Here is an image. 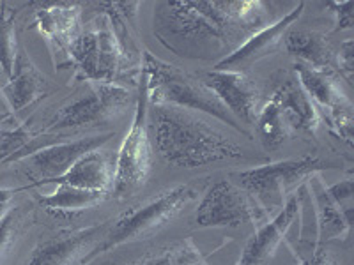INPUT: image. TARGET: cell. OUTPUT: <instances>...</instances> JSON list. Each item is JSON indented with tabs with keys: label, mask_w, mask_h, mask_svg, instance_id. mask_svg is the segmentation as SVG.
<instances>
[{
	"label": "cell",
	"mask_w": 354,
	"mask_h": 265,
	"mask_svg": "<svg viewBox=\"0 0 354 265\" xmlns=\"http://www.w3.org/2000/svg\"><path fill=\"white\" fill-rule=\"evenodd\" d=\"M202 84L232 113L236 121L246 126H255L259 113V90L245 72L213 69L205 72Z\"/></svg>",
	"instance_id": "13"
},
{
	"label": "cell",
	"mask_w": 354,
	"mask_h": 265,
	"mask_svg": "<svg viewBox=\"0 0 354 265\" xmlns=\"http://www.w3.org/2000/svg\"><path fill=\"white\" fill-rule=\"evenodd\" d=\"M147 121H149L147 85H145V77L140 75L131 128L122 140L115 159V172H113V182L112 189H110L113 197L124 198L137 193L149 177L151 165H153V150H151Z\"/></svg>",
	"instance_id": "6"
},
{
	"label": "cell",
	"mask_w": 354,
	"mask_h": 265,
	"mask_svg": "<svg viewBox=\"0 0 354 265\" xmlns=\"http://www.w3.org/2000/svg\"><path fill=\"white\" fill-rule=\"evenodd\" d=\"M301 265H340L337 258L324 246H315L306 257H301Z\"/></svg>",
	"instance_id": "31"
},
{
	"label": "cell",
	"mask_w": 354,
	"mask_h": 265,
	"mask_svg": "<svg viewBox=\"0 0 354 265\" xmlns=\"http://www.w3.org/2000/svg\"><path fill=\"white\" fill-rule=\"evenodd\" d=\"M106 193L103 191H91V189L75 188L68 184H57L53 193L39 198V204L46 207L50 213H82V210L93 209L105 200Z\"/></svg>",
	"instance_id": "22"
},
{
	"label": "cell",
	"mask_w": 354,
	"mask_h": 265,
	"mask_svg": "<svg viewBox=\"0 0 354 265\" xmlns=\"http://www.w3.org/2000/svg\"><path fill=\"white\" fill-rule=\"evenodd\" d=\"M268 214L252 195L230 181H220L207 189L195 213V223L202 228L241 226L257 223Z\"/></svg>",
	"instance_id": "9"
},
{
	"label": "cell",
	"mask_w": 354,
	"mask_h": 265,
	"mask_svg": "<svg viewBox=\"0 0 354 265\" xmlns=\"http://www.w3.org/2000/svg\"><path fill=\"white\" fill-rule=\"evenodd\" d=\"M201 262L202 257L194 242L181 241L161 249L160 253L142 258L133 265H201Z\"/></svg>",
	"instance_id": "26"
},
{
	"label": "cell",
	"mask_w": 354,
	"mask_h": 265,
	"mask_svg": "<svg viewBox=\"0 0 354 265\" xmlns=\"http://www.w3.org/2000/svg\"><path fill=\"white\" fill-rule=\"evenodd\" d=\"M142 75L145 77L149 105L197 110L250 137L248 129L234 119L232 113L221 105L218 97L202 84V80H197L177 66L161 61L151 52L142 53Z\"/></svg>",
	"instance_id": "3"
},
{
	"label": "cell",
	"mask_w": 354,
	"mask_h": 265,
	"mask_svg": "<svg viewBox=\"0 0 354 265\" xmlns=\"http://www.w3.org/2000/svg\"><path fill=\"white\" fill-rule=\"evenodd\" d=\"M337 17V27L335 30H349L354 25L353 2H328Z\"/></svg>",
	"instance_id": "30"
},
{
	"label": "cell",
	"mask_w": 354,
	"mask_h": 265,
	"mask_svg": "<svg viewBox=\"0 0 354 265\" xmlns=\"http://www.w3.org/2000/svg\"><path fill=\"white\" fill-rule=\"evenodd\" d=\"M354 43L353 39L344 41L337 50V59H335V71L340 75L346 81L353 84L354 75Z\"/></svg>",
	"instance_id": "28"
},
{
	"label": "cell",
	"mask_w": 354,
	"mask_h": 265,
	"mask_svg": "<svg viewBox=\"0 0 354 265\" xmlns=\"http://www.w3.org/2000/svg\"><path fill=\"white\" fill-rule=\"evenodd\" d=\"M161 159L179 168H198L227 159H243L246 153L211 124L176 106H153L151 112Z\"/></svg>",
	"instance_id": "2"
},
{
	"label": "cell",
	"mask_w": 354,
	"mask_h": 265,
	"mask_svg": "<svg viewBox=\"0 0 354 265\" xmlns=\"http://www.w3.org/2000/svg\"><path fill=\"white\" fill-rule=\"evenodd\" d=\"M283 43L290 55L298 57V62L319 71H335L337 50L324 34L315 30H287Z\"/></svg>",
	"instance_id": "21"
},
{
	"label": "cell",
	"mask_w": 354,
	"mask_h": 265,
	"mask_svg": "<svg viewBox=\"0 0 354 265\" xmlns=\"http://www.w3.org/2000/svg\"><path fill=\"white\" fill-rule=\"evenodd\" d=\"M264 2H160L153 32L169 52L192 61H218L266 27Z\"/></svg>",
	"instance_id": "1"
},
{
	"label": "cell",
	"mask_w": 354,
	"mask_h": 265,
	"mask_svg": "<svg viewBox=\"0 0 354 265\" xmlns=\"http://www.w3.org/2000/svg\"><path fill=\"white\" fill-rule=\"evenodd\" d=\"M299 214V198L294 191L289 200L286 202L283 209L268 221L264 226L255 232V235L246 242L238 265H264L273 257L277 248L283 242L290 225Z\"/></svg>",
	"instance_id": "15"
},
{
	"label": "cell",
	"mask_w": 354,
	"mask_h": 265,
	"mask_svg": "<svg viewBox=\"0 0 354 265\" xmlns=\"http://www.w3.org/2000/svg\"><path fill=\"white\" fill-rule=\"evenodd\" d=\"M303 11H305V2H299L292 11L283 14L280 20H277L271 25H266L264 28H261V30H257L255 34H252V36H250L245 43L239 44L238 48L234 50L230 55H227L225 59H221L220 62H216L214 69H220V71L245 72L246 69H248L250 66H254L255 62L262 61L266 57L273 55L278 50V46L283 43V37H286L290 25H294L296 20H299Z\"/></svg>",
	"instance_id": "12"
},
{
	"label": "cell",
	"mask_w": 354,
	"mask_h": 265,
	"mask_svg": "<svg viewBox=\"0 0 354 265\" xmlns=\"http://www.w3.org/2000/svg\"><path fill=\"white\" fill-rule=\"evenodd\" d=\"M328 191L347 214H353V179H346V181H340L338 184L330 186Z\"/></svg>",
	"instance_id": "29"
},
{
	"label": "cell",
	"mask_w": 354,
	"mask_h": 265,
	"mask_svg": "<svg viewBox=\"0 0 354 265\" xmlns=\"http://www.w3.org/2000/svg\"><path fill=\"white\" fill-rule=\"evenodd\" d=\"M330 168L317 156H301L238 172V184L257 200L268 216H277L310 175Z\"/></svg>",
	"instance_id": "5"
},
{
	"label": "cell",
	"mask_w": 354,
	"mask_h": 265,
	"mask_svg": "<svg viewBox=\"0 0 354 265\" xmlns=\"http://www.w3.org/2000/svg\"><path fill=\"white\" fill-rule=\"evenodd\" d=\"M113 172H115L113 157L106 150L96 149L80 157L64 175L57 177L46 184H68L75 186V188L109 193L112 189Z\"/></svg>",
	"instance_id": "18"
},
{
	"label": "cell",
	"mask_w": 354,
	"mask_h": 265,
	"mask_svg": "<svg viewBox=\"0 0 354 265\" xmlns=\"http://www.w3.org/2000/svg\"><path fill=\"white\" fill-rule=\"evenodd\" d=\"M110 221L96 223L87 228L66 232L61 235L43 241L36 249L32 257L28 258L25 265H85L91 262V255L97 248Z\"/></svg>",
	"instance_id": "11"
},
{
	"label": "cell",
	"mask_w": 354,
	"mask_h": 265,
	"mask_svg": "<svg viewBox=\"0 0 354 265\" xmlns=\"http://www.w3.org/2000/svg\"><path fill=\"white\" fill-rule=\"evenodd\" d=\"M195 197H197V191L192 186L181 184L165 189L156 197H151L129 207L115 219L110 221L105 237L93 251L91 260L110 249L153 235L161 226L170 223L189 202H194Z\"/></svg>",
	"instance_id": "4"
},
{
	"label": "cell",
	"mask_w": 354,
	"mask_h": 265,
	"mask_svg": "<svg viewBox=\"0 0 354 265\" xmlns=\"http://www.w3.org/2000/svg\"><path fill=\"white\" fill-rule=\"evenodd\" d=\"M0 92H2V87H0Z\"/></svg>",
	"instance_id": "33"
},
{
	"label": "cell",
	"mask_w": 354,
	"mask_h": 265,
	"mask_svg": "<svg viewBox=\"0 0 354 265\" xmlns=\"http://www.w3.org/2000/svg\"><path fill=\"white\" fill-rule=\"evenodd\" d=\"M39 135L34 132L27 124H21L20 128L11 129V131L0 132V165H8V163L17 161V157Z\"/></svg>",
	"instance_id": "27"
},
{
	"label": "cell",
	"mask_w": 354,
	"mask_h": 265,
	"mask_svg": "<svg viewBox=\"0 0 354 265\" xmlns=\"http://www.w3.org/2000/svg\"><path fill=\"white\" fill-rule=\"evenodd\" d=\"M310 191V205L315 219V233L317 246H324L328 241L347 235L351 230V216L333 200L328 191V186L322 182L319 173L306 179Z\"/></svg>",
	"instance_id": "16"
},
{
	"label": "cell",
	"mask_w": 354,
	"mask_h": 265,
	"mask_svg": "<svg viewBox=\"0 0 354 265\" xmlns=\"http://www.w3.org/2000/svg\"><path fill=\"white\" fill-rule=\"evenodd\" d=\"M2 94L8 101L9 108L15 113L32 106L41 97H46L48 94V81L43 72L34 66L24 48L18 52L12 77L2 87Z\"/></svg>",
	"instance_id": "17"
},
{
	"label": "cell",
	"mask_w": 354,
	"mask_h": 265,
	"mask_svg": "<svg viewBox=\"0 0 354 265\" xmlns=\"http://www.w3.org/2000/svg\"><path fill=\"white\" fill-rule=\"evenodd\" d=\"M296 78L305 88L315 108H321L328 119L330 128L347 144L353 141V103L331 71H319L303 62L294 64ZM319 112V113H321Z\"/></svg>",
	"instance_id": "10"
},
{
	"label": "cell",
	"mask_w": 354,
	"mask_h": 265,
	"mask_svg": "<svg viewBox=\"0 0 354 265\" xmlns=\"http://www.w3.org/2000/svg\"><path fill=\"white\" fill-rule=\"evenodd\" d=\"M82 8L77 2H59L43 6L36 12V25L41 36H44L57 48L68 52L73 41L80 36Z\"/></svg>",
	"instance_id": "19"
},
{
	"label": "cell",
	"mask_w": 354,
	"mask_h": 265,
	"mask_svg": "<svg viewBox=\"0 0 354 265\" xmlns=\"http://www.w3.org/2000/svg\"><path fill=\"white\" fill-rule=\"evenodd\" d=\"M68 55L77 77L88 84H113L128 66V53L110 27L109 20L73 41Z\"/></svg>",
	"instance_id": "8"
},
{
	"label": "cell",
	"mask_w": 354,
	"mask_h": 265,
	"mask_svg": "<svg viewBox=\"0 0 354 265\" xmlns=\"http://www.w3.org/2000/svg\"><path fill=\"white\" fill-rule=\"evenodd\" d=\"M112 137V132H106V135H96V137L87 138L84 137L69 141H57V144L39 147L36 153L28 156L32 170L41 175V181H37L34 186H43L48 181L57 179V177L64 175L80 157L93 153V150L101 149Z\"/></svg>",
	"instance_id": "14"
},
{
	"label": "cell",
	"mask_w": 354,
	"mask_h": 265,
	"mask_svg": "<svg viewBox=\"0 0 354 265\" xmlns=\"http://www.w3.org/2000/svg\"><path fill=\"white\" fill-rule=\"evenodd\" d=\"M17 9L0 2V68L11 78L18 57L17 44Z\"/></svg>",
	"instance_id": "24"
},
{
	"label": "cell",
	"mask_w": 354,
	"mask_h": 265,
	"mask_svg": "<svg viewBox=\"0 0 354 265\" xmlns=\"http://www.w3.org/2000/svg\"><path fill=\"white\" fill-rule=\"evenodd\" d=\"M255 128H257L261 141L268 150L278 149L292 132L289 122H287L286 113H283L282 106H280L274 96H271L270 101L259 110L257 119H255Z\"/></svg>",
	"instance_id": "23"
},
{
	"label": "cell",
	"mask_w": 354,
	"mask_h": 265,
	"mask_svg": "<svg viewBox=\"0 0 354 265\" xmlns=\"http://www.w3.org/2000/svg\"><path fill=\"white\" fill-rule=\"evenodd\" d=\"M282 106L292 131L315 132L321 124V113L315 108L314 101L310 99L298 78H289L273 92Z\"/></svg>",
	"instance_id": "20"
},
{
	"label": "cell",
	"mask_w": 354,
	"mask_h": 265,
	"mask_svg": "<svg viewBox=\"0 0 354 265\" xmlns=\"http://www.w3.org/2000/svg\"><path fill=\"white\" fill-rule=\"evenodd\" d=\"M28 221V210L24 205H17L8 209L0 219V265L6 260L11 249L20 241L25 225Z\"/></svg>",
	"instance_id": "25"
},
{
	"label": "cell",
	"mask_w": 354,
	"mask_h": 265,
	"mask_svg": "<svg viewBox=\"0 0 354 265\" xmlns=\"http://www.w3.org/2000/svg\"><path fill=\"white\" fill-rule=\"evenodd\" d=\"M133 96L128 88L117 84H88L85 92L55 113L48 122L44 135L62 132L68 129L96 128L115 121L131 103Z\"/></svg>",
	"instance_id": "7"
},
{
	"label": "cell",
	"mask_w": 354,
	"mask_h": 265,
	"mask_svg": "<svg viewBox=\"0 0 354 265\" xmlns=\"http://www.w3.org/2000/svg\"><path fill=\"white\" fill-rule=\"evenodd\" d=\"M12 195H15V189H0V219L8 213L9 202H11Z\"/></svg>",
	"instance_id": "32"
}]
</instances>
